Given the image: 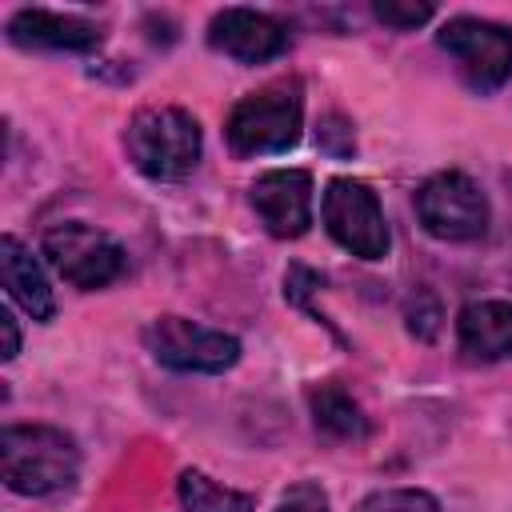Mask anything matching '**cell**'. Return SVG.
<instances>
[{"mask_svg":"<svg viewBox=\"0 0 512 512\" xmlns=\"http://www.w3.org/2000/svg\"><path fill=\"white\" fill-rule=\"evenodd\" d=\"M356 512H440V504L420 488H384L364 496Z\"/></svg>","mask_w":512,"mask_h":512,"instance_id":"cell-16","label":"cell"},{"mask_svg":"<svg viewBox=\"0 0 512 512\" xmlns=\"http://www.w3.org/2000/svg\"><path fill=\"white\" fill-rule=\"evenodd\" d=\"M436 40L460 60V72L476 92H496L512 76V32L504 24L456 16L436 32Z\"/></svg>","mask_w":512,"mask_h":512,"instance_id":"cell-8","label":"cell"},{"mask_svg":"<svg viewBox=\"0 0 512 512\" xmlns=\"http://www.w3.org/2000/svg\"><path fill=\"white\" fill-rule=\"evenodd\" d=\"M180 504L184 512H256V500L248 492L224 488L196 468L180 472Z\"/></svg>","mask_w":512,"mask_h":512,"instance_id":"cell-15","label":"cell"},{"mask_svg":"<svg viewBox=\"0 0 512 512\" xmlns=\"http://www.w3.org/2000/svg\"><path fill=\"white\" fill-rule=\"evenodd\" d=\"M144 344L156 364L176 372H224L240 360V340L184 316H160L144 328Z\"/></svg>","mask_w":512,"mask_h":512,"instance_id":"cell-5","label":"cell"},{"mask_svg":"<svg viewBox=\"0 0 512 512\" xmlns=\"http://www.w3.org/2000/svg\"><path fill=\"white\" fill-rule=\"evenodd\" d=\"M308 408H312L316 428H324L328 436H340V440H364L372 428L364 408L340 384H316L308 392Z\"/></svg>","mask_w":512,"mask_h":512,"instance_id":"cell-14","label":"cell"},{"mask_svg":"<svg viewBox=\"0 0 512 512\" xmlns=\"http://www.w3.org/2000/svg\"><path fill=\"white\" fill-rule=\"evenodd\" d=\"M320 216H324L328 236L340 248H348L352 256H360V260L388 256L392 236H388V224H384V208H380L376 192L364 180H352V176L328 180Z\"/></svg>","mask_w":512,"mask_h":512,"instance_id":"cell-4","label":"cell"},{"mask_svg":"<svg viewBox=\"0 0 512 512\" xmlns=\"http://www.w3.org/2000/svg\"><path fill=\"white\" fill-rule=\"evenodd\" d=\"M208 44L240 64H264L288 48V28L256 8H224L208 24Z\"/></svg>","mask_w":512,"mask_h":512,"instance_id":"cell-10","label":"cell"},{"mask_svg":"<svg viewBox=\"0 0 512 512\" xmlns=\"http://www.w3.org/2000/svg\"><path fill=\"white\" fill-rule=\"evenodd\" d=\"M312 288H320V276H316L312 268H300V264H292V268H288V276H284V296H288L292 304H304Z\"/></svg>","mask_w":512,"mask_h":512,"instance_id":"cell-21","label":"cell"},{"mask_svg":"<svg viewBox=\"0 0 512 512\" xmlns=\"http://www.w3.org/2000/svg\"><path fill=\"white\" fill-rule=\"evenodd\" d=\"M128 160L152 180H184L200 164V124L184 108H140L124 132Z\"/></svg>","mask_w":512,"mask_h":512,"instance_id":"cell-2","label":"cell"},{"mask_svg":"<svg viewBox=\"0 0 512 512\" xmlns=\"http://www.w3.org/2000/svg\"><path fill=\"white\" fill-rule=\"evenodd\" d=\"M0 332H4V352H0V356H4V360H12V356L20 352V332H16V320H12V312H8V308L0 312Z\"/></svg>","mask_w":512,"mask_h":512,"instance_id":"cell-22","label":"cell"},{"mask_svg":"<svg viewBox=\"0 0 512 512\" xmlns=\"http://www.w3.org/2000/svg\"><path fill=\"white\" fill-rule=\"evenodd\" d=\"M316 144L328 152V156H348L352 152V128L340 120V116H328L316 132Z\"/></svg>","mask_w":512,"mask_h":512,"instance_id":"cell-19","label":"cell"},{"mask_svg":"<svg viewBox=\"0 0 512 512\" xmlns=\"http://www.w3.org/2000/svg\"><path fill=\"white\" fill-rule=\"evenodd\" d=\"M300 116H304L300 80H272L228 112V144L240 156L288 152L300 140Z\"/></svg>","mask_w":512,"mask_h":512,"instance_id":"cell-3","label":"cell"},{"mask_svg":"<svg viewBox=\"0 0 512 512\" xmlns=\"http://www.w3.org/2000/svg\"><path fill=\"white\" fill-rule=\"evenodd\" d=\"M0 276L8 296L32 316V320H52L56 300L52 288L44 280V268L36 264V256L16 240V236H0Z\"/></svg>","mask_w":512,"mask_h":512,"instance_id":"cell-13","label":"cell"},{"mask_svg":"<svg viewBox=\"0 0 512 512\" xmlns=\"http://www.w3.org/2000/svg\"><path fill=\"white\" fill-rule=\"evenodd\" d=\"M44 256L76 288H104L124 272V248L108 232L80 224V220L48 228L44 232Z\"/></svg>","mask_w":512,"mask_h":512,"instance_id":"cell-7","label":"cell"},{"mask_svg":"<svg viewBox=\"0 0 512 512\" xmlns=\"http://www.w3.org/2000/svg\"><path fill=\"white\" fill-rule=\"evenodd\" d=\"M372 12H376V20H384L392 28H416V24L432 20V4H416V0H408V4L404 0H376Z\"/></svg>","mask_w":512,"mask_h":512,"instance_id":"cell-17","label":"cell"},{"mask_svg":"<svg viewBox=\"0 0 512 512\" xmlns=\"http://www.w3.org/2000/svg\"><path fill=\"white\" fill-rule=\"evenodd\" d=\"M416 216L436 240H476L488 228V200L464 172H436L416 192Z\"/></svg>","mask_w":512,"mask_h":512,"instance_id":"cell-6","label":"cell"},{"mask_svg":"<svg viewBox=\"0 0 512 512\" xmlns=\"http://www.w3.org/2000/svg\"><path fill=\"white\" fill-rule=\"evenodd\" d=\"M408 328L420 336V340H432L436 336V328H440V308H436V300L424 292V312H420V304L412 300L408 304Z\"/></svg>","mask_w":512,"mask_h":512,"instance_id":"cell-20","label":"cell"},{"mask_svg":"<svg viewBox=\"0 0 512 512\" xmlns=\"http://www.w3.org/2000/svg\"><path fill=\"white\" fill-rule=\"evenodd\" d=\"M276 512H328V496H324L320 484H308L304 480V484H296V488H288L280 496Z\"/></svg>","mask_w":512,"mask_h":512,"instance_id":"cell-18","label":"cell"},{"mask_svg":"<svg viewBox=\"0 0 512 512\" xmlns=\"http://www.w3.org/2000/svg\"><path fill=\"white\" fill-rule=\"evenodd\" d=\"M8 36L24 48H56V52H92L100 48V28L80 20V16H64V12H48V8H20L8 20Z\"/></svg>","mask_w":512,"mask_h":512,"instance_id":"cell-11","label":"cell"},{"mask_svg":"<svg viewBox=\"0 0 512 512\" xmlns=\"http://www.w3.org/2000/svg\"><path fill=\"white\" fill-rule=\"evenodd\" d=\"M460 348L472 360H508L512 356V304L508 300H476L456 320Z\"/></svg>","mask_w":512,"mask_h":512,"instance_id":"cell-12","label":"cell"},{"mask_svg":"<svg viewBox=\"0 0 512 512\" xmlns=\"http://www.w3.org/2000/svg\"><path fill=\"white\" fill-rule=\"evenodd\" d=\"M0 472L20 496H52L72 488L80 472V448L68 432L48 424H8L0 432Z\"/></svg>","mask_w":512,"mask_h":512,"instance_id":"cell-1","label":"cell"},{"mask_svg":"<svg viewBox=\"0 0 512 512\" xmlns=\"http://www.w3.org/2000/svg\"><path fill=\"white\" fill-rule=\"evenodd\" d=\"M252 208L280 240H296L312 224V176L304 168H272L252 184Z\"/></svg>","mask_w":512,"mask_h":512,"instance_id":"cell-9","label":"cell"}]
</instances>
